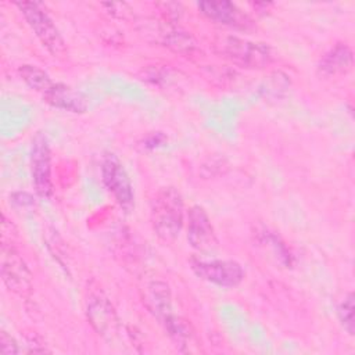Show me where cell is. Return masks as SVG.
Here are the masks:
<instances>
[{"label": "cell", "instance_id": "1", "mask_svg": "<svg viewBox=\"0 0 355 355\" xmlns=\"http://www.w3.org/2000/svg\"><path fill=\"white\" fill-rule=\"evenodd\" d=\"M151 226L158 239L172 243L180 233L184 222L183 198L178 189L162 187L151 202Z\"/></svg>", "mask_w": 355, "mask_h": 355}, {"label": "cell", "instance_id": "2", "mask_svg": "<svg viewBox=\"0 0 355 355\" xmlns=\"http://www.w3.org/2000/svg\"><path fill=\"white\" fill-rule=\"evenodd\" d=\"M214 49L234 65L245 69H262L275 60V54L268 44L239 36H218Z\"/></svg>", "mask_w": 355, "mask_h": 355}, {"label": "cell", "instance_id": "3", "mask_svg": "<svg viewBox=\"0 0 355 355\" xmlns=\"http://www.w3.org/2000/svg\"><path fill=\"white\" fill-rule=\"evenodd\" d=\"M86 315L94 331L105 340H114L119 331L116 312L98 283L90 282L86 288Z\"/></svg>", "mask_w": 355, "mask_h": 355}, {"label": "cell", "instance_id": "4", "mask_svg": "<svg viewBox=\"0 0 355 355\" xmlns=\"http://www.w3.org/2000/svg\"><path fill=\"white\" fill-rule=\"evenodd\" d=\"M15 6L21 11L22 17L28 22L36 37L47 49V51L54 57L65 55V42L53 19L42 7V4L33 1H19L15 3Z\"/></svg>", "mask_w": 355, "mask_h": 355}, {"label": "cell", "instance_id": "5", "mask_svg": "<svg viewBox=\"0 0 355 355\" xmlns=\"http://www.w3.org/2000/svg\"><path fill=\"white\" fill-rule=\"evenodd\" d=\"M1 279L8 290L19 297L31 295L32 273L17 248L6 240L1 244Z\"/></svg>", "mask_w": 355, "mask_h": 355}, {"label": "cell", "instance_id": "6", "mask_svg": "<svg viewBox=\"0 0 355 355\" xmlns=\"http://www.w3.org/2000/svg\"><path fill=\"white\" fill-rule=\"evenodd\" d=\"M101 176L104 186L112 194L119 207L129 212L135 207L133 187L126 169L114 154L104 157L101 164Z\"/></svg>", "mask_w": 355, "mask_h": 355}, {"label": "cell", "instance_id": "7", "mask_svg": "<svg viewBox=\"0 0 355 355\" xmlns=\"http://www.w3.org/2000/svg\"><path fill=\"white\" fill-rule=\"evenodd\" d=\"M191 269L198 277L220 287H236L244 279V270L236 261H204L193 258Z\"/></svg>", "mask_w": 355, "mask_h": 355}, {"label": "cell", "instance_id": "8", "mask_svg": "<svg viewBox=\"0 0 355 355\" xmlns=\"http://www.w3.org/2000/svg\"><path fill=\"white\" fill-rule=\"evenodd\" d=\"M32 180L40 197H50L53 193L51 183V157L46 136L37 133L32 141L31 150Z\"/></svg>", "mask_w": 355, "mask_h": 355}, {"label": "cell", "instance_id": "9", "mask_svg": "<svg viewBox=\"0 0 355 355\" xmlns=\"http://www.w3.org/2000/svg\"><path fill=\"white\" fill-rule=\"evenodd\" d=\"M187 240L198 251L212 250L218 244L211 219L200 205L191 207L187 214Z\"/></svg>", "mask_w": 355, "mask_h": 355}, {"label": "cell", "instance_id": "10", "mask_svg": "<svg viewBox=\"0 0 355 355\" xmlns=\"http://www.w3.org/2000/svg\"><path fill=\"white\" fill-rule=\"evenodd\" d=\"M198 10L211 21L236 29H248L252 25L250 17L230 1H201Z\"/></svg>", "mask_w": 355, "mask_h": 355}, {"label": "cell", "instance_id": "11", "mask_svg": "<svg viewBox=\"0 0 355 355\" xmlns=\"http://www.w3.org/2000/svg\"><path fill=\"white\" fill-rule=\"evenodd\" d=\"M141 301L147 311L164 323L172 312V295L169 286L162 280H150L141 288Z\"/></svg>", "mask_w": 355, "mask_h": 355}, {"label": "cell", "instance_id": "12", "mask_svg": "<svg viewBox=\"0 0 355 355\" xmlns=\"http://www.w3.org/2000/svg\"><path fill=\"white\" fill-rule=\"evenodd\" d=\"M43 98L50 105L71 112H85L89 107L87 98L80 92L62 83H53V86L43 94Z\"/></svg>", "mask_w": 355, "mask_h": 355}, {"label": "cell", "instance_id": "13", "mask_svg": "<svg viewBox=\"0 0 355 355\" xmlns=\"http://www.w3.org/2000/svg\"><path fill=\"white\" fill-rule=\"evenodd\" d=\"M354 67L352 50L345 43H337L333 46L319 61L318 69L324 76L345 75Z\"/></svg>", "mask_w": 355, "mask_h": 355}, {"label": "cell", "instance_id": "14", "mask_svg": "<svg viewBox=\"0 0 355 355\" xmlns=\"http://www.w3.org/2000/svg\"><path fill=\"white\" fill-rule=\"evenodd\" d=\"M161 324L164 326L165 331L172 338L175 345L179 347L180 351L194 352L198 349V340L194 333V329L186 319L172 315Z\"/></svg>", "mask_w": 355, "mask_h": 355}, {"label": "cell", "instance_id": "15", "mask_svg": "<svg viewBox=\"0 0 355 355\" xmlns=\"http://www.w3.org/2000/svg\"><path fill=\"white\" fill-rule=\"evenodd\" d=\"M161 32H162L161 33L162 43L166 47H169L172 51L190 58L198 57L197 54L200 53V49L196 40L187 32L169 25H166V28H164Z\"/></svg>", "mask_w": 355, "mask_h": 355}, {"label": "cell", "instance_id": "16", "mask_svg": "<svg viewBox=\"0 0 355 355\" xmlns=\"http://www.w3.org/2000/svg\"><path fill=\"white\" fill-rule=\"evenodd\" d=\"M18 73L21 76V79L33 90L44 94L51 86H53V80L51 78L40 68L35 67V65H21L18 68Z\"/></svg>", "mask_w": 355, "mask_h": 355}, {"label": "cell", "instance_id": "17", "mask_svg": "<svg viewBox=\"0 0 355 355\" xmlns=\"http://www.w3.org/2000/svg\"><path fill=\"white\" fill-rule=\"evenodd\" d=\"M338 319L348 334H354V294L349 293L337 308Z\"/></svg>", "mask_w": 355, "mask_h": 355}, {"label": "cell", "instance_id": "18", "mask_svg": "<svg viewBox=\"0 0 355 355\" xmlns=\"http://www.w3.org/2000/svg\"><path fill=\"white\" fill-rule=\"evenodd\" d=\"M0 348L3 355H15L21 352L17 341L10 334H7V331L0 333Z\"/></svg>", "mask_w": 355, "mask_h": 355}]
</instances>
